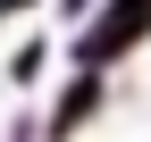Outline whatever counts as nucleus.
Masks as SVG:
<instances>
[{"label": "nucleus", "mask_w": 151, "mask_h": 142, "mask_svg": "<svg viewBox=\"0 0 151 142\" xmlns=\"http://www.w3.org/2000/svg\"><path fill=\"white\" fill-rule=\"evenodd\" d=\"M143 42H151V0H101V9L76 25L67 59L76 67H118V59H134Z\"/></svg>", "instance_id": "nucleus-1"}, {"label": "nucleus", "mask_w": 151, "mask_h": 142, "mask_svg": "<svg viewBox=\"0 0 151 142\" xmlns=\"http://www.w3.org/2000/svg\"><path fill=\"white\" fill-rule=\"evenodd\" d=\"M59 9V25H84V9H101V0H50Z\"/></svg>", "instance_id": "nucleus-4"}, {"label": "nucleus", "mask_w": 151, "mask_h": 142, "mask_svg": "<svg viewBox=\"0 0 151 142\" xmlns=\"http://www.w3.org/2000/svg\"><path fill=\"white\" fill-rule=\"evenodd\" d=\"M0 142H42V117H17V126L0 134Z\"/></svg>", "instance_id": "nucleus-5"}, {"label": "nucleus", "mask_w": 151, "mask_h": 142, "mask_svg": "<svg viewBox=\"0 0 151 142\" xmlns=\"http://www.w3.org/2000/svg\"><path fill=\"white\" fill-rule=\"evenodd\" d=\"M42 67H50V42H42V33H25V42L9 50V84H17V92H34V84H42Z\"/></svg>", "instance_id": "nucleus-3"}, {"label": "nucleus", "mask_w": 151, "mask_h": 142, "mask_svg": "<svg viewBox=\"0 0 151 142\" xmlns=\"http://www.w3.org/2000/svg\"><path fill=\"white\" fill-rule=\"evenodd\" d=\"M109 117V67H76L67 75V92L50 100V117H42V142H76V134H92Z\"/></svg>", "instance_id": "nucleus-2"}]
</instances>
